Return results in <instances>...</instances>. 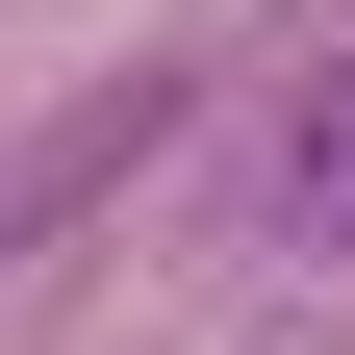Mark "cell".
Here are the masks:
<instances>
[{
  "label": "cell",
  "instance_id": "obj_1",
  "mask_svg": "<svg viewBox=\"0 0 355 355\" xmlns=\"http://www.w3.org/2000/svg\"><path fill=\"white\" fill-rule=\"evenodd\" d=\"M279 254H355V51L279 102Z\"/></svg>",
  "mask_w": 355,
  "mask_h": 355
}]
</instances>
